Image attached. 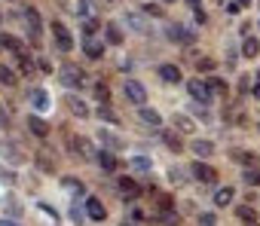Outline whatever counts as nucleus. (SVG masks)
<instances>
[{
	"mask_svg": "<svg viewBox=\"0 0 260 226\" xmlns=\"http://www.w3.org/2000/svg\"><path fill=\"white\" fill-rule=\"evenodd\" d=\"M98 165H101L104 171H113V168H116V156H113V153H101V156H98Z\"/></svg>",
	"mask_w": 260,
	"mask_h": 226,
	"instance_id": "a878e982",
	"label": "nucleus"
},
{
	"mask_svg": "<svg viewBox=\"0 0 260 226\" xmlns=\"http://www.w3.org/2000/svg\"><path fill=\"white\" fill-rule=\"evenodd\" d=\"M199 226H217V217L214 214H202L199 217Z\"/></svg>",
	"mask_w": 260,
	"mask_h": 226,
	"instance_id": "4c0bfd02",
	"label": "nucleus"
},
{
	"mask_svg": "<svg viewBox=\"0 0 260 226\" xmlns=\"http://www.w3.org/2000/svg\"><path fill=\"white\" fill-rule=\"evenodd\" d=\"M172 123H175V129H178V132H184V135H193V129H196V126H193V120H190V117H184V113H175V120H172Z\"/></svg>",
	"mask_w": 260,
	"mask_h": 226,
	"instance_id": "4468645a",
	"label": "nucleus"
},
{
	"mask_svg": "<svg viewBox=\"0 0 260 226\" xmlns=\"http://www.w3.org/2000/svg\"><path fill=\"white\" fill-rule=\"evenodd\" d=\"M37 165H40L43 171H52V162H49V153H40V156H37Z\"/></svg>",
	"mask_w": 260,
	"mask_h": 226,
	"instance_id": "c9c22d12",
	"label": "nucleus"
},
{
	"mask_svg": "<svg viewBox=\"0 0 260 226\" xmlns=\"http://www.w3.org/2000/svg\"><path fill=\"white\" fill-rule=\"evenodd\" d=\"M196 67H199L202 73H208V70H214V61H211V58H199V61H196Z\"/></svg>",
	"mask_w": 260,
	"mask_h": 226,
	"instance_id": "f704fd0d",
	"label": "nucleus"
},
{
	"mask_svg": "<svg viewBox=\"0 0 260 226\" xmlns=\"http://www.w3.org/2000/svg\"><path fill=\"white\" fill-rule=\"evenodd\" d=\"M125 98L132 101V104H138V107H147V89L138 80H128L125 83Z\"/></svg>",
	"mask_w": 260,
	"mask_h": 226,
	"instance_id": "f03ea898",
	"label": "nucleus"
},
{
	"mask_svg": "<svg viewBox=\"0 0 260 226\" xmlns=\"http://www.w3.org/2000/svg\"><path fill=\"white\" fill-rule=\"evenodd\" d=\"M128 25H132L135 31H141V34H147L150 28H147V22L141 19V13H128Z\"/></svg>",
	"mask_w": 260,
	"mask_h": 226,
	"instance_id": "393cba45",
	"label": "nucleus"
},
{
	"mask_svg": "<svg viewBox=\"0 0 260 226\" xmlns=\"http://www.w3.org/2000/svg\"><path fill=\"white\" fill-rule=\"evenodd\" d=\"M257 52H260V40H257V37H248L245 46H242V55H245V58H257Z\"/></svg>",
	"mask_w": 260,
	"mask_h": 226,
	"instance_id": "aec40b11",
	"label": "nucleus"
},
{
	"mask_svg": "<svg viewBox=\"0 0 260 226\" xmlns=\"http://www.w3.org/2000/svg\"><path fill=\"white\" fill-rule=\"evenodd\" d=\"M28 129H31L37 138H46V135H49V126H46L40 117H28Z\"/></svg>",
	"mask_w": 260,
	"mask_h": 226,
	"instance_id": "f3484780",
	"label": "nucleus"
},
{
	"mask_svg": "<svg viewBox=\"0 0 260 226\" xmlns=\"http://www.w3.org/2000/svg\"><path fill=\"white\" fill-rule=\"evenodd\" d=\"M7 156H10V162H22V150L19 147H7Z\"/></svg>",
	"mask_w": 260,
	"mask_h": 226,
	"instance_id": "e433bc0d",
	"label": "nucleus"
},
{
	"mask_svg": "<svg viewBox=\"0 0 260 226\" xmlns=\"http://www.w3.org/2000/svg\"><path fill=\"white\" fill-rule=\"evenodd\" d=\"M159 77H162L166 83H181V67H175V64H159Z\"/></svg>",
	"mask_w": 260,
	"mask_h": 226,
	"instance_id": "ddd939ff",
	"label": "nucleus"
},
{
	"mask_svg": "<svg viewBox=\"0 0 260 226\" xmlns=\"http://www.w3.org/2000/svg\"><path fill=\"white\" fill-rule=\"evenodd\" d=\"M239 4H242V7H245V4H251V0H239Z\"/></svg>",
	"mask_w": 260,
	"mask_h": 226,
	"instance_id": "a18cd8bd",
	"label": "nucleus"
},
{
	"mask_svg": "<svg viewBox=\"0 0 260 226\" xmlns=\"http://www.w3.org/2000/svg\"><path fill=\"white\" fill-rule=\"evenodd\" d=\"M122 226H128V223H122Z\"/></svg>",
	"mask_w": 260,
	"mask_h": 226,
	"instance_id": "09e8293b",
	"label": "nucleus"
},
{
	"mask_svg": "<svg viewBox=\"0 0 260 226\" xmlns=\"http://www.w3.org/2000/svg\"><path fill=\"white\" fill-rule=\"evenodd\" d=\"M4 120H7V117H4V104H0V123H4Z\"/></svg>",
	"mask_w": 260,
	"mask_h": 226,
	"instance_id": "c03bdc74",
	"label": "nucleus"
},
{
	"mask_svg": "<svg viewBox=\"0 0 260 226\" xmlns=\"http://www.w3.org/2000/svg\"><path fill=\"white\" fill-rule=\"evenodd\" d=\"M169 40L172 43H193V34L187 31V28H181V25H169Z\"/></svg>",
	"mask_w": 260,
	"mask_h": 226,
	"instance_id": "9d476101",
	"label": "nucleus"
},
{
	"mask_svg": "<svg viewBox=\"0 0 260 226\" xmlns=\"http://www.w3.org/2000/svg\"><path fill=\"white\" fill-rule=\"evenodd\" d=\"M193 153L196 156H211L214 153V144L211 141H193Z\"/></svg>",
	"mask_w": 260,
	"mask_h": 226,
	"instance_id": "5701e85b",
	"label": "nucleus"
},
{
	"mask_svg": "<svg viewBox=\"0 0 260 226\" xmlns=\"http://www.w3.org/2000/svg\"><path fill=\"white\" fill-rule=\"evenodd\" d=\"M64 141H68V147H71L77 156H86V159H92V156H95V147H92L89 141H80L77 135H64Z\"/></svg>",
	"mask_w": 260,
	"mask_h": 226,
	"instance_id": "39448f33",
	"label": "nucleus"
},
{
	"mask_svg": "<svg viewBox=\"0 0 260 226\" xmlns=\"http://www.w3.org/2000/svg\"><path fill=\"white\" fill-rule=\"evenodd\" d=\"M61 104H64V107L74 113V117H83V120L89 117V107H86V101H83V98H77L74 92H71V95H64V101H61Z\"/></svg>",
	"mask_w": 260,
	"mask_h": 226,
	"instance_id": "423d86ee",
	"label": "nucleus"
},
{
	"mask_svg": "<svg viewBox=\"0 0 260 226\" xmlns=\"http://www.w3.org/2000/svg\"><path fill=\"white\" fill-rule=\"evenodd\" d=\"M187 89H190V95H193V98H196L199 104H208V101H211V95H214L211 83H202V80H193V83H190Z\"/></svg>",
	"mask_w": 260,
	"mask_h": 226,
	"instance_id": "20e7f679",
	"label": "nucleus"
},
{
	"mask_svg": "<svg viewBox=\"0 0 260 226\" xmlns=\"http://www.w3.org/2000/svg\"><path fill=\"white\" fill-rule=\"evenodd\" d=\"M236 156H239V162H242V165H251V162H254V156H251V153H236Z\"/></svg>",
	"mask_w": 260,
	"mask_h": 226,
	"instance_id": "a19ab883",
	"label": "nucleus"
},
{
	"mask_svg": "<svg viewBox=\"0 0 260 226\" xmlns=\"http://www.w3.org/2000/svg\"><path fill=\"white\" fill-rule=\"evenodd\" d=\"M236 217H239L245 226H257V217H254V211H251L248 205H239V208H236Z\"/></svg>",
	"mask_w": 260,
	"mask_h": 226,
	"instance_id": "6ab92c4d",
	"label": "nucleus"
},
{
	"mask_svg": "<svg viewBox=\"0 0 260 226\" xmlns=\"http://www.w3.org/2000/svg\"><path fill=\"white\" fill-rule=\"evenodd\" d=\"M166 4H172V0H166Z\"/></svg>",
	"mask_w": 260,
	"mask_h": 226,
	"instance_id": "49530a36",
	"label": "nucleus"
},
{
	"mask_svg": "<svg viewBox=\"0 0 260 226\" xmlns=\"http://www.w3.org/2000/svg\"><path fill=\"white\" fill-rule=\"evenodd\" d=\"M83 31H86V34H95V31H98V22H95V19H86Z\"/></svg>",
	"mask_w": 260,
	"mask_h": 226,
	"instance_id": "ea45409f",
	"label": "nucleus"
},
{
	"mask_svg": "<svg viewBox=\"0 0 260 226\" xmlns=\"http://www.w3.org/2000/svg\"><path fill=\"white\" fill-rule=\"evenodd\" d=\"M0 226H19V223H10V220H0Z\"/></svg>",
	"mask_w": 260,
	"mask_h": 226,
	"instance_id": "37998d69",
	"label": "nucleus"
},
{
	"mask_svg": "<svg viewBox=\"0 0 260 226\" xmlns=\"http://www.w3.org/2000/svg\"><path fill=\"white\" fill-rule=\"evenodd\" d=\"M138 113H141V120H144V123H150V126H162V117H159L156 110H150V107H141Z\"/></svg>",
	"mask_w": 260,
	"mask_h": 226,
	"instance_id": "412c9836",
	"label": "nucleus"
},
{
	"mask_svg": "<svg viewBox=\"0 0 260 226\" xmlns=\"http://www.w3.org/2000/svg\"><path fill=\"white\" fill-rule=\"evenodd\" d=\"M254 98H260V70H257V86H254Z\"/></svg>",
	"mask_w": 260,
	"mask_h": 226,
	"instance_id": "79ce46f5",
	"label": "nucleus"
},
{
	"mask_svg": "<svg viewBox=\"0 0 260 226\" xmlns=\"http://www.w3.org/2000/svg\"><path fill=\"white\" fill-rule=\"evenodd\" d=\"M132 168H138V171H150V159H147V156H135V159H132Z\"/></svg>",
	"mask_w": 260,
	"mask_h": 226,
	"instance_id": "c756f323",
	"label": "nucleus"
},
{
	"mask_svg": "<svg viewBox=\"0 0 260 226\" xmlns=\"http://www.w3.org/2000/svg\"><path fill=\"white\" fill-rule=\"evenodd\" d=\"M214 202H217L220 208H223V205H230V202H233V190H230V186L217 190V193H214Z\"/></svg>",
	"mask_w": 260,
	"mask_h": 226,
	"instance_id": "bb28decb",
	"label": "nucleus"
},
{
	"mask_svg": "<svg viewBox=\"0 0 260 226\" xmlns=\"http://www.w3.org/2000/svg\"><path fill=\"white\" fill-rule=\"evenodd\" d=\"M61 183H64V190H68V193H80V190H83V186H80V180H77V177H64V180H61Z\"/></svg>",
	"mask_w": 260,
	"mask_h": 226,
	"instance_id": "2f4dec72",
	"label": "nucleus"
},
{
	"mask_svg": "<svg viewBox=\"0 0 260 226\" xmlns=\"http://www.w3.org/2000/svg\"><path fill=\"white\" fill-rule=\"evenodd\" d=\"M159 138H162V144H166V147H169L172 153H181V150H184L181 138H178V135H175L172 129H162V132H159Z\"/></svg>",
	"mask_w": 260,
	"mask_h": 226,
	"instance_id": "9b49d317",
	"label": "nucleus"
},
{
	"mask_svg": "<svg viewBox=\"0 0 260 226\" xmlns=\"http://www.w3.org/2000/svg\"><path fill=\"white\" fill-rule=\"evenodd\" d=\"M101 135V144L104 147H110V150H122V141L116 138V135H110V132H98Z\"/></svg>",
	"mask_w": 260,
	"mask_h": 226,
	"instance_id": "4be33fe9",
	"label": "nucleus"
},
{
	"mask_svg": "<svg viewBox=\"0 0 260 226\" xmlns=\"http://www.w3.org/2000/svg\"><path fill=\"white\" fill-rule=\"evenodd\" d=\"M83 52H86L92 61H98V58L104 55V43H101L98 37H83Z\"/></svg>",
	"mask_w": 260,
	"mask_h": 226,
	"instance_id": "0eeeda50",
	"label": "nucleus"
},
{
	"mask_svg": "<svg viewBox=\"0 0 260 226\" xmlns=\"http://www.w3.org/2000/svg\"><path fill=\"white\" fill-rule=\"evenodd\" d=\"M193 177L202 180V183H214V180H217V171H214L211 165H205V162H196V165H193Z\"/></svg>",
	"mask_w": 260,
	"mask_h": 226,
	"instance_id": "6e6552de",
	"label": "nucleus"
},
{
	"mask_svg": "<svg viewBox=\"0 0 260 226\" xmlns=\"http://www.w3.org/2000/svg\"><path fill=\"white\" fill-rule=\"evenodd\" d=\"M104 40H107L110 46H119V43H122V31H119L113 22H107V28H104Z\"/></svg>",
	"mask_w": 260,
	"mask_h": 226,
	"instance_id": "dca6fc26",
	"label": "nucleus"
},
{
	"mask_svg": "<svg viewBox=\"0 0 260 226\" xmlns=\"http://www.w3.org/2000/svg\"><path fill=\"white\" fill-rule=\"evenodd\" d=\"M49 31H52V37H55V46H58L61 52H71V49H74L71 31H68V28H64L61 22H52V28H49Z\"/></svg>",
	"mask_w": 260,
	"mask_h": 226,
	"instance_id": "7ed1b4c3",
	"label": "nucleus"
},
{
	"mask_svg": "<svg viewBox=\"0 0 260 226\" xmlns=\"http://www.w3.org/2000/svg\"><path fill=\"white\" fill-rule=\"evenodd\" d=\"M257 129H260V123H257Z\"/></svg>",
	"mask_w": 260,
	"mask_h": 226,
	"instance_id": "8fccbe9b",
	"label": "nucleus"
},
{
	"mask_svg": "<svg viewBox=\"0 0 260 226\" xmlns=\"http://www.w3.org/2000/svg\"><path fill=\"white\" fill-rule=\"evenodd\" d=\"M34 104H37V110H46V107H49V95H46V89H37V92H34Z\"/></svg>",
	"mask_w": 260,
	"mask_h": 226,
	"instance_id": "cd10ccee",
	"label": "nucleus"
},
{
	"mask_svg": "<svg viewBox=\"0 0 260 226\" xmlns=\"http://www.w3.org/2000/svg\"><path fill=\"white\" fill-rule=\"evenodd\" d=\"M25 25L31 28V37H34V40H40V13H37L34 7H28V10H25Z\"/></svg>",
	"mask_w": 260,
	"mask_h": 226,
	"instance_id": "1a4fd4ad",
	"label": "nucleus"
},
{
	"mask_svg": "<svg viewBox=\"0 0 260 226\" xmlns=\"http://www.w3.org/2000/svg\"><path fill=\"white\" fill-rule=\"evenodd\" d=\"M95 98H98V101H110V89H107L104 83H95Z\"/></svg>",
	"mask_w": 260,
	"mask_h": 226,
	"instance_id": "c85d7f7f",
	"label": "nucleus"
},
{
	"mask_svg": "<svg viewBox=\"0 0 260 226\" xmlns=\"http://www.w3.org/2000/svg\"><path fill=\"white\" fill-rule=\"evenodd\" d=\"M0 83H4V86H16V83H19L16 70H10L7 64H0Z\"/></svg>",
	"mask_w": 260,
	"mask_h": 226,
	"instance_id": "b1692460",
	"label": "nucleus"
},
{
	"mask_svg": "<svg viewBox=\"0 0 260 226\" xmlns=\"http://www.w3.org/2000/svg\"><path fill=\"white\" fill-rule=\"evenodd\" d=\"M86 214H89L92 220H104V217H107L104 205H101V202H98L95 196H89V199H86Z\"/></svg>",
	"mask_w": 260,
	"mask_h": 226,
	"instance_id": "f8f14e48",
	"label": "nucleus"
},
{
	"mask_svg": "<svg viewBox=\"0 0 260 226\" xmlns=\"http://www.w3.org/2000/svg\"><path fill=\"white\" fill-rule=\"evenodd\" d=\"M144 13H147V16H156V19H162V16H166V10H162V7H156V4H147V7H144Z\"/></svg>",
	"mask_w": 260,
	"mask_h": 226,
	"instance_id": "473e14b6",
	"label": "nucleus"
},
{
	"mask_svg": "<svg viewBox=\"0 0 260 226\" xmlns=\"http://www.w3.org/2000/svg\"><path fill=\"white\" fill-rule=\"evenodd\" d=\"M119 193L128 199V196H138V193H141V186H138L132 177H119Z\"/></svg>",
	"mask_w": 260,
	"mask_h": 226,
	"instance_id": "2eb2a0df",
	"label": "nucleus"
},
{
	"mask_svg": "<svg viewBox=\"0 0 260 226\" xmlns=\"http://www.w3.org/2000/svg\"><path fill=\"white\" fill-rule=\"evenodd\" d=\"M0 49H4V46H0Z\"/></svg>",
	"mask_w": 260,
	"mask_h": 226,
	"instance_id": "3c124183",
	"label": "nucleus"
},
{
	"mask_svg": "<svg viewBox=\"0 0 260 226\" xmlns=\"http://www.w3.org/2000/svg\"><path fill=\"white\" fill-rule=\"evenodd\" d=\"M0 46L10 49V52H16L19 58H28V55H25V49H22V43H19L16 37H0Z\"/></svg>",
	"mask_w": 260,
	"mask_h": 226,
	"instance_id": "a211bd4d",
	"label": "nucleus"
},
{
	"mask_svg": "<svg viewBox=\"0 0 260 226\" xmlns=\"http://www.w3.org/2000/svg\"><path fill=\"white\" fill-rule=\"evenodd\" d=\"M245 183H251V186H257V183H260V171H257V168H254V171L248 168V171H245Z\"/></svg>",
	"mask_w": 260,
	"mask_h": 226,
	"instance_id": "72a5a7b5",
	"label": "nucleus"
},
{
	"mask_svg": "<svg viewBox=\"0 0 260 226\" xmlns=\"http://www.w3.org/2000/svg\"><path fill=\"white\" fill-rule=\"evenodd\" d=\"M83 70L77 67V64H64V67H58V83L61 86H71V89H80L83 86Z\"/></svg>",
	"mask_w": 260,
	"mask_h": 226,
	"instance_id": "f257e3e1",
	"label": "nucleus"
},
{
	"mask_svg": "<svg viewBox=\"0 0 260 226\" xmlns=\"http://www.w3.org/2000/svg\"><path fill=\"white\" fill-rule=\"evenodd\" d=\"M193 113L199 120H208V110H205V104H193Z\"/></svg>",
	"mask_w": 260,
	"mask_h": 226,
	"instance_id": "58836bf2",
	"label": "nucleus"
},
{
	"mask_svg": "<svg viewBox=\"0 0 260 226\" xmlns=\"http://www.w3.org/2000/svg\"><path fill=\"white\" fill-rule=\"evenodd\" d=\"M0 22H4V16H0Z\"/></svg>",
	"mask_w": 260,
	"mask_h": 226,
	"instance_id": "de8ad7c7",
	"label": "nucleus"
},
{
	"mask_svg": "<svg viewBox=\"0 0 260 226\" xmlns=\"http://www.w3.org/2000/svg\"><path fill=\"white\" fill-rule=\"evenodd\" d=\"M98 117H101L104 123H119V120H116V113H110V107H107V104H104V107L98 110Z\"/></svg>",
	"mask_w": 260,
	"mask_h": 226,
	"instance_id": "7c9ffc66",
	"label": "nucleus"
}]
</instances>
